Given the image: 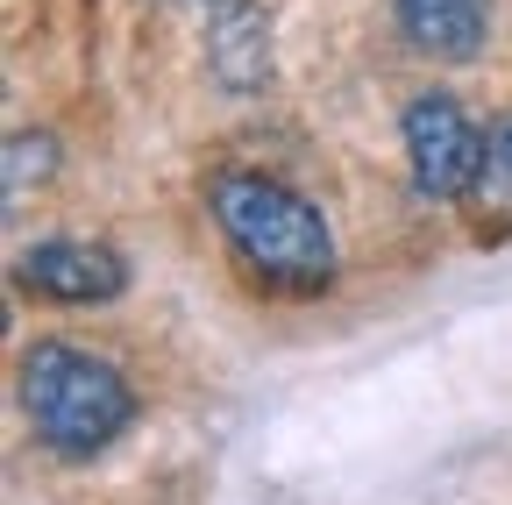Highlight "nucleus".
I'll return each instance as SVG.
<instances>
[{"mask_svg": "<svg viewBox=\"0 0 512 505\" xmlns=\"http://www.w3.org/2000/svg\"><path fill=\"white\" fill-rule=\"evenodd\" d=\"M399 8V29L413 50L441 57V65H463V57L484 50L491 36V0H392Z\"/></svg>", "mask_w": 512, "mask_h": 505, "instance_id": "423d86ee", "label": "nucleus"}, {"mask_svg": "<svg viewBox=\"0 0 512 505\" xmlns=\"http://www.w3.org/2000/svg\"><path fill=\"white\" fill-rule=\"evenodd\" d=\"M15 285L50 299V306H100V299H121L128 264H121V249H107V242L57 235V242H29L15 257Z\"/></svg>", "mask_w": 512, "mask_h": 505, "instance_id": "20e7f679", "label": "nucleus"}, {"mask_svg": "<svg viewBox=\"0 0 512 505\" xmlns=\"http://www.w3.org/2000/svg\"><path fill=\"white\" fill-rule=\"evenodd\" d=\"M22 406H29V427L43 434L50 456H100L107 441L136 420V392L128 377L93 356V349H72V342H36L22 356Z\"/></svg>", "mask_w": 512, "mask_h": 505, "instance_id": "f03ea898", "label": "nucleus"}, {"mask_svg": "<svg viewBox=\"0 0 512 505\" xmlns=\"http://www.w3.org/2000/svg\"><path fill=\"white\" fill-rule=\"evenodd\" d=\"M463 207L484 242H512V114L484 129V164H477V185Z\"/></svg>", "mask_w": 512, "mask_h": 505, "instance_id": "0eeeda50", "label": "nucleus"}, {"mask_svg": "<svg viewBox=\"0 0 512 505\" xmlns=\"http://www.w3.org/2000/svg\"><path fill=\"white\" fill-rule=\"evenodd\" d=\"M214 228L228 235L235 264L271 285V292H320L335 278V235L320 221V207L292 185L264 178V171H221L214 178Z\"/></svg>", "mask_w": 512, "mask_h": 505, "instance_id": "f257e3e1", "label": "nucleus"}, {"mask_svg": "<svg viewBox=\"0 0 512 505\" xmlns=\"http://www.w3.org/2000/svg\"><path fill=\"white\" fill-rule=\"evenodd\" d=\"M406 164H413V185L441 207H463L470 185H477V164H484V129L463 114L456 93H420L406 107Z\"/></svg>", "mask_w": 512, "mask_h": 505, "instance_id": "7ed1b4c3", "label": "nucleus"}, {"mask_svg": "<svg viewBox=\"0 0 512 505\" xmlns=\"http://www.w3.org/2000/svg\"><path fill=\"white\" fill-rule=\"evenodd\" d=\"M50 164H57L50 136H15L8 143V193H29V178H50Z\"/></svg>", "mask_w": 512, "mask_h": 505, "instance_id": "6e6552de", "label": "nucleus"}, {"mask_svg": "<svg viewBox=\"0 0 512 505\" xmlns=\"http://www.w3.org/2000/svg\"><path fill=\"white\" fill-rule=\"evenodd\" d=\"M207 72L228 93H256V86L271 79V22H264V8H249V0H221L214 22H207Z\"/></svg>", "mask_w": 512, "mask_h": 505, "instance_id": "39448f33", "label": "nucleus"}]
</instances>
